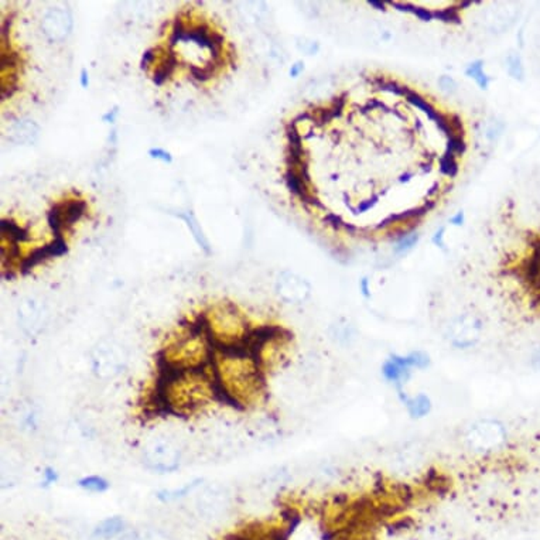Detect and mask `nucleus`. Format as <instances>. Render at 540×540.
Here are the masks:
<instances>
[{
	"instance_id": "obj_1",
	"label": "nucleus",
	"mask_w": 540,
	"mask_h": 540,
	"mask_svg": "<svg viewBox=\"0 0 540 540\" xmlns=\"http://www.w3.org/2000/svg\"><path fill=\"white\" fill-rule=\"evenodd\" d=\"M210 371L224 405L251 412L265 403L268 375L249 348L217 350Z\"/></svg>"
},
{
	"instance_id": "obj_21",
	"label": "nucleus",
	"mask_w": 540,
	"mask_h": 540,
	"mask_svg": "<svg viewBox=\"0 0 540 540\" xmlns=\"http://www.w3.org/2000/svg\"><path fill=\"white\" fill-rule=\"evenodd\" d=\"M0 228H2L3 239H8L9 243L20 245L23 242H29L31 238L29 229L17 225L13 219L3 218L2 221H0Z\"/></svg>"
},
{
	"instance_id": "obj_13",
	"label": "nucleus",
	"mask_w": 540,
	"mask_h": 540,
	"mask_svg": "<svg viewBox=\"0 0 540 540\" xmlns=\"http://www.w3.org/2000/svg\"><path fill=\"white\" fill-rule=\"evenodd\" d=\"M277 298L287 304H302L309 300L311 284L298 273L281 272L275 283Z\"/></svg>"
},
{
	"instance_id": "obj_19",
	"label": "nucleus",
	"mask_w": 540,
	"mask_h": 540,
	"mask_svg": "<svg viewBox=\"0 0 540 540\" xmlns=\"http://www.w3.org/2000/svg\"><path fill=\"white\" fill-rule=\"evenodd\" d=\"M409 415L413 419H423L430 415L433 405L431 399L424 394H417L415 396H405L402 398Z\"/></svg>"
},
{
	"instance_id": "obj_20",
	"label": "nucleus",
	"mask_w": 540,
	"mask_h": 540,
	"mask_svg": "<svg viewBox=\"0 0 540 540\" xmlns=\"http://www.w3.org/2000/svg\"><path fill=\"white\" fill-rule=\"evenodd\" d=\"M88 210V204L84 200L63 201V221L64 229H70L77 221H79Z\"/></svg>"
},
{
	"instance_id": "obj_14",
	"label": "nucleus",
	"mask_w": 540,
	"mask_h": 540,
	"mask_svg": "<svg viewBox=\"0 0 540 540\" xmlns=\"http://www.w3.org/2000/svg\"><path fill=\"white\" fill-rule=\"evenodd\" d=\"M48 321V313L43 302L27 298L17 309V323L22 331L29 337H37L43 332Z\"/></svg>"
},
{
	"instance_id": "obj_23",
	"label": "nucleus",
	"mask_w": 540,
	"mask_h": 540,
	"mask_svg": "<svg viewBox=\"0 0 540 540\" xmlns=\"http://www.w3.org/2000/svg\"><path fill=\"white\" fill-rule=\"evenodd\" d=\"M176 68H177V57H176V54L174 53H164L162 64L159 65V68L156 70L155 77H153L155 84L156 85H163L173 75Z\"/></svg>"
},
{
	"instance_id": "obj_27",
	"label": "nucleus",
	"mask_w": 540,
	"mask_h": 540,
	"mask_svg": "<svg viewBox=\"0 0 540 540\" xmlns=\"http://www.w3.org/2000/svg\"><path fill=\"white\" fill-rule=\"evenodd\" d=\"M332 338L335 339V342L342 344V346H348V344L355 339V330L347 323L337 324L332 327Z\"/></svg>"
},
{
	"instance_id": "obj_33",
	"label": "nucleus",
	"mask_w": 540,
	"mask_h": 540,
	"mask_svg": "<svg viewBox=\"0 0 540 540\" xmlns=\"http://www.w3.org/2000/svg\"><path fill=\"white\" fill-rule=\"evenodd\" d=\"M157 52H159V48H149V50L144 52L143 59H141V68L143 70H147V67H149L156 60Z\"/></svg>"
},
{
	"instance_id": "obj_8",
	"label": "nucleus",
	"mask_w": 540,
	"mask_h": 540,
	"mask_svg": "<svg viewBox=\"0 0 540 540\" xmlns=\"http://www.w3.org/2000/svg\"><path fill=\"white\" fill-rule=\"evenodd\" d=\"M464 441L475 454H495L507 446L508 431L500 420L481 419L468 426L464 433Z\"/></svg>"
},
{
	"instance_id": "obj_10",
	"label": "nucleus",
	"mask_w": 540,
	"mask_h": 540,
	"mask_svg": "<svg viewBox=\"0 0 540 540\" xmlns=\"http://www.w3.org/2000/svg\"><path fill=\"white\" fill-rule=\"evenodd\" d=\"M232 504L231 491L222 484L203 486L195 498V508L199 515L210 522L225 519L232 509Z\"/></svg>"
},
{
	"instance_id": "obj_22",
	"label": "nucleus",
	"mask_w": 540,
	"mask_h": 540,
	"mask_svg": "<svg viewBox=\"0 0 540 540\" xmlns=\"http://www.w3.org/2000/svg\"><path fill=\"white\" fill-rule=\"evenodd\" d=\"M410 540H452V536L441 525L429 523L419 527Z\"/></svg>"
},
{
	"instance_id": "obj_39",
	"label": "nucleus",
	"mask_w": 540,
	"mask_h": 540,
	"mask_svg": "<svg viewBox=\"0 0 540 540\" xmlns=\"http://www.w3.org/2000/svg\"><path fill=\"white\" fill-rule=\"evenodd\" d=\"M302 68H303V65L299 63V64H296V65L293 67V70L290 71V74H291V75H298V74L300 72V70H302Z\"/></svg>"
},
{
	"instance_id": "obj_4",
	"label": "nucleus",
	"mask_w": 540,
	"mask_h": 540,
	"mask_svg": "<svg viewBox=\"0 0 540 540\" xmlns=\"http://www.w3.org/2000/svg\"><path fill=\"white\" fill-rule=\"evenodd\" d=\"M217 350L248 348L255 332L247 314L232 302L208 306L195 317Z\"/></svg>"
},
{
	"instance_id": "obj_17",
	"label": "nucleus",
	"mask_w": 540,
	"mask_h": 540,
	"mask_svg": "<svg viewBox=\"0 0 540 540\" xmlns=\"http://www.w3.org/2000/svg\"><path fill=\"white\" fill-rule=\"evenodd\" d=\"M412 368L405 361L403 355H392L382 365V375L387 382L398 386L403 385L412 375Z\"/></svg>"
},
{
	"instance_id": "obj_28",
	"label": "nucleus",
	"mask_w": 540,
	"mask_h": 540,
	"mask_svg": "<svg viewBox=\"0 0 540 540\" xmlns=\"http://www.w3.org/2000/svg\"><path fill=\"white\" fill-rule=\"evenodd\" d=\"M403 357L412 369H426L430 365V357L424 351H412Z\"/></svg>"
},
{
	"instance_id": "obj_31",
	"label": "nucleus",
	"mask_w": 540,
	"mask_h": 540,
	"mask_svg": "<svg viewBox=\"0 0 540 540\" xmlns=\"http://www.w3.org/2000/svg\"><path fill=\"white\" fill-rule=\"evenodd\" d=\"M149 155H151V157L157 159V160H162V162H164V163H171V162H173L171 155H170L167 151L160 149V147H156V149H151V151H149Z\"/></svg>"
},
{
	"instance_id": "obj_30",
	"label": "nucleus",
	"mask_w": 540,
	"mask_h": 540,
	"mask_svg": "<svg viewBox=\"0 0 540 540\" xmlns=\"http://www.w3.org/2000/svg\"><path fill=\"white\" fill-rule=\"evenodd\" d=\"M502 132V125L500 122H489L486 126H485V136L491 140L497 139Z\"/></svg>"
},
{
	"instance_id": "obj_2",
	"label": "nucleus",
	"mask_w": 540,
	"mask_h": 540,
	"mask_svg": "<svg viewBox=\"0 0 540 540\" xmlns=\"http://www.w3.org/2000/svg\"><path fill=\"white\" fill-rule=\"evenodd\" d=\"M152 401L157 412L177 419L204 416L222 403L210 368L195 371L159 369Z\"/></svg>"
},
{
	"instance_id": "obj_16",
	"label": "nucleus",
	"mask_w": 540,
	"mask_h": 540,
	"mask_svg": "<svg viewBox=\"0 0 540 540\" xmlns=\"http://www.w3.org/2000/svg\"><path fill=\"white\" fill-rule=\"evenodd\" d=\"M6 136L9 141L16 144H34L40 137V128L33 121L20 119L8 128Z\"/></svg>"
},
{
	"instance_id": "obj_6",
	"label": "nucleus",
	"mask_w": 540,
	"mask_h": 540,
	"mask_svg": "<svg viewBox=\"0 0 540 540\" xmlns=\"http://www.w3.org/2000/svg\"><path fill=\"white\" fill-rule=\"evenodd\" d=\"M141 458L149 470L167 474L180 467L183 450L173 433L156 430L143 440Z\"/></svg>"
},
{
	"instance_id": "obj_36",
	"label": "nucleus",
	"mask_w": 540,
	"mask_h": 540,
	"mask_svg": "<svg viewBox=\"0 0 540 540\" xmlns=\"http://www.w3.org/2000/svg\"><path fill=\"white\" fill-rule=\"evenodd\" d=\"M532 367L536 369V371H540V346L534 350V353L532 354Z\"/></svg>"
},
{
	"instance_id": "obj_34",
	"label": "nucleus",
	"mask_w": 540,
	"mask_h": 540,
	"mask_svg": "<svg viewBox=\"0 0 540 540\" xmlns=\"http://www.w3.org/2000/svg\"><path fill=\"white\" fill-rule=\"evenodd\" d=\"M299 47L303 53H307V54H314L318 50L317 43L313 40H307V38H302L299 43Z\"/></svg>"
},
{
	"instance_id": "obj_38",
	"label": "nucleus",
	"mask_w": 540,
	"mask_h": 540,
	"mask_svg": "<svg viewBox=\"0 0 540 540\" xmlns=\"http://www.w3.org/2000/svg\"><path fill=\"white\" fill-rule=\"evenodd\" d=\"M116 114H118V111H109L105 116H104V121H107V122H114V119H115V116H116Z\"/></svg>"
},
{
	"instance_id": "obj_9",
	"label": "nucleus",
	"mask_w": 540,
	"mask_h": 540,
	"mask_svg": "<svg viewBox=\"0 0 540 540\" xmlns=\"http://www.w3.org/2000/svg\"><path fill=\"white\" fill-rule=\"evenodd\" d=\"M273 540H337V533L321 516L291 514L286 526L272 534Z\"/></svg>"
},
{
	"instance_id": "obj_5",
	"label": "nucleus",
	"mask_w": 540,
	"mask_h": 540,
	"mask_svg": "<svg viewBox=\"0 0 540 540\" xmlns=\"http://www.w3.org/2000/svg\"><path fill=\"white\" fill-rule=\"evenodd\" d=\"M290 347L291 337L286 330L276 325H265L255 328L248 348L256 357L266 375H269L288 361Z\"/></svg>"
},
{
	"instance_id": "obj_3",
	"label": "nucleus",
	"mask_w": 540,
	"mask_h": 540,
	"mask_svg": "<svg viewBox=\"0 0 540 540\" xmlns=\"http://www.w3.org/2000/svg\"><path fill=\"white\" fill-rule=\"evenodd\" d=\"M217 348L197 320L183 321L163 341L159 350V369H208Z\"/></svg>"
},
{
	"instance_id": "obj_11",
	"label": "nucleus",
	"mask_w": 540,
	"mask_h": 540,
	"mask_svg": "<svg viewBox=\"0 0 540 540\" xmlns=\"http://www.w3.org/2000/svg\"><path fill=\"white\" fill-rule=\"evenodd\" d=\"M484 332L482 320L474 313H461L450 318L445 327V337L453 347L468 350L481 341Z\"/></svg>"
},
{
	"instance_id": "obj_24",
	"label": "nucleus",
	"mask_w": 540,
	"mask_h": 540,
	"mask_svg": "<svg viewBox=\"0 0 540 540\" xmlns=\"http://www.w3.org/2000/svg\"><path fill=\"white\" fill-rule=\"evenodd\" d=\"M177 217L185 221L187 226H188L190 231L192 232L194 239L197 240V243L200 245V247H201L207 254H210V252H211V249H210V243H208V240H207V238H206V235H204V232H203V229H201V225L199 224L197 219H195V217H194L191 213L180 214V215H177Z\"/></svg>"
},
{
	"instance_id": "obj_12",
	"label": "nucleus",
	"mask_w": 540,
	"mask_h": 540,
	"mask_svg": "<svg viewBox=\"0 0 540 540\" xmlns=\"http://www.w3.org/2000/svg\"><path fill=\"white\" fill-rule=\"evenodd\" d=\"M520 13L519 5L515 2L488 3L477 13V24L488 33L501 34L508 31Z\"/></svg>"
},
{
	"instance_id": "obj_15",
	"label": "nucleus",
	"mask_w": 540,
	"mask_h": 540,
	"mask_svg": "<svg viewBox=\"0 0 540 540\" xmlns=\"http://www.w3.org/2000/svg\"><path fill=\"white\" fill-rule=\"evenodd\" d=\"M41 30L50 41H63L72 30V16L65 9L53 8L43 17Z\"/></svg>"
},
{
	"instance_id": "obj_25",
	"label": "nucleus",
	"mask_w": 540,
	"mask_h": 540,
	"mask_svg": "<svg viewBox=\"0 0 540 540\" xmlns=\"http://www.w3.org/2000/svg\"><path fill=\"white\" fill-rule=\"evenodd\" d=\"M505 70L508 75L516 81H522L525 77V67L523 61L516 52H509L505 57Z\"/></svg>"
},
{
	"instance_id": "obj_37",
	"label": "nucleus",
	"mask_w": 540,
	"mask_h": 540,
	"mask_svg": "<svg viewBox=\"0 0 540 540\" xmlns=\"http://www.w3.org/2000/svg\"><path fill=\"white\" fill-rule=\"evenodd\" d=\"M88 82H89V79H88L86 70H82V74H81V85L85 88V86H88Z\"/></svg>"
},
{
	"instance_id": "obj_35",
	"label": "nucleus",
	"mask_w": 540,
	"mask_h": 540,
	"mask_svg": "<svg viewBox=\"0 0 540 540\" xmlns=\"http://www.w3.org/2000/svg\"><path fill=\"white\" fill-rule=\"evenodd\" d=\"M468 72L472 75V78L482 86L486 85V78H485V74L482 71V67L481 65H471Z\"/></svg>"
},
{
	"instance_id": "obj_32",
	"label": "nucleus",
	"mask_w": 540,
	"mask_h": 540,
	"mask_svg": "<svg viewBox=\"0 0 540 540\" xmlns=\"http://www.w3.org/2000/svg\"><path fill=\"white\" fill-rule=\"evenodd\" d=\"M438 84H440V88L443 89L445 92H447V93H454V92L457 91V84H456V81H454L453 78H450V77L440 78Z\"/></svg>"
},
{
	"instance_id": "obj_7",
	"label": "nucleus",
	"mask_w": 540,
	"mask_h": 540,
	"mask_svg": "<svg viewBox=\"0 0 540 540\" xmlns=\"http://www.w3.org/2000/svg\"><path fill=\"white\" fill-rule=\"evenodd\" d=\"M130 353L122 342L105 338L93 347L91 353V369L100 380H114L129 367Z\"/></svg>"
},
{
	"instance_id": "obj_18",
	"label": "nucleus",
	"mask_w": 540,
	"mask_h": 540,
	"mask_svg": "<svg viewBox=\"0 0 540 540\" xmlns=\"http://www.w3.org/2000/svg\"><path fill=\"white\" fill-rule=\"evenodd\" d=\"M126 522L121 516H109L98 523L92 536L98 540H115L126 530Z\"/></svg>"
},
{
	"instance_id": "obj_26",
	"label": "nucleus",
	"mask_w": 540,
	"mask_h": 540,
	"mask_svg": "<svg viewBox=\"0 0 540 540\" xmlns=\"http://www.w3.org/2000/svg\"><path fill=\"white\" fill-rule=\"evenodd\" d=\"M79 486L84 488L88 493L102 494L108 489V481L100 475H88L79 481Z\"/></svg>"
},
{
	"instance_id": "obj_29",
	"label": "nucleus",
	"mask_w": 540,
	"mask_h": 540,
	"mask_svg": "<svg viewBox=\"0 0 540 540\" xmlns=\"http://www.w3.org/2000/svg\"><path fill=\"white\" fill-rule=\"evenodd\" d=\"M137 540H169V539L156 529H143V530H137Z\"/></svg>"
}]
</instances>
